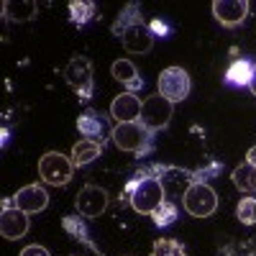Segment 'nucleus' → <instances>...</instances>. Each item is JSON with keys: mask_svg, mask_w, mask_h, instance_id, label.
Instances as JSON below:
<instances>
[{"mask_svg": "<svg viewBox=\"0 0 256 256\" xmlns=\"http://www.w3.org/2000/svg\"><path fill=\"white\" fill-rule=\"evenodd\" d=\"M126 198L131 200V208L138 216H152L164 202V184L159 177H144V180L136 177L126 187Z\"/></svg>", "mask_w": 256, "mask_h": 256, "instance_id": "obj_1", "label": "nucleus"}, {"mask_svg": "<svg viewBox=\"0 0 256 256\" xmlns=\"http://www.w3.org/2000/svg\"><path fill=\"white\" fill-rule=\"evenodd\" d=\"M110 138L120 152H131V154H138V156H144L148 148H152V131H148L141 120L116 123V128L110 131Z\"/></svg>", "mask_w": 256, "mask_h": 256, "instance_id": "obj_2", "label": "nucleus"}, {"mask_svg": "<svg viewBox=\"0 0 256 256\" xmlns=\"http://www.w3.org/2000/svg\"><path fill=\"white\" fill-rule=\"evenodd\" d=\"M184 210L190 212L192 218H210L212 212L218 210V195L216 190L205 182H192L184 190V198H182Z\"/></svg>", "mask_w": 256, "mask_h": 256, "instance_id": "obj_3", "label": "nucleus"}, {"mask_svg": "<svg viewBox=\"0 0 256 256\" xmlns=\"http://www.w3.org/2000/svg\"><path fill=\"white\" fill-rule=\"evenodd\" d=\"M72 174H74L72 156H64L59 152H46L44 156L38 159V177L44 180L46 184L64 187V184H70Z\"/></svg>", "mask_w": 256, "mask_h": 256, "instance_id": "obj_4", "label": "nucleus"}, {"mask_svg": "<svg viewBox=\"0 0 256 256\" xmlns=\"http://www.w3.org/2000/svg\"><path fill=\"white\" fill-rule=\"evenodd\" d=\"M64 80H67V84L77 92L82 102H88L92 98V64L88 56L70 59V64L64 67Z\"/></svg>", "mask_w": 256, "mask_h": 256, "instance_id": "obj_5", "label": "nucleus"}, {"mask_svg": "<svg viewBox=\"0 0 256 256\" xmlns=\"http://www.w3.org/2000/svg\"><path fill=\"white\" fill-rule=\"evenodd\" d=\"M172 113H174V102H169L166 98H162L159 92L148 95L141 105V123L148 128V131H162V128L169 126V120H172Z\"/></svg>", "mask_w": 256, "mask_h": 256, "instance_id": "obj_6", "label": "nucleus"}, {"mask_svg": "<svg viewBox=\"0 0 256 256\" xmlns=\"http://www.w3.org/2000/svg\"><path fill=\"white\" fill-rule=\"evenodd\" d=\"M156 88H159V95L166 98L169 102H182L190 95L192 82L182 67H166L156 80Z\"/></svg>", "mask_w": 256, "mask_h": 256, "instance_id": "obj_7", "label": "nucleus"}, {"mask_svg": "<svg viewBox=\"0 0 256 256\" xmlns=\"http://www.w3.org/2000/svg\"><path fill=\"white\" fill-rule=\"evenodd\" d=\"M108 192H105L102 187L98 184H84L80 192H77V198H74V205H77V212L84 218H98L102 216L105 210H108Z\"/></svg>", "mask_w": 256, "mask_h": 256, "instance_id": "obj_8", "label": "nucleus"}, {"mask_svg": "<svg viewBox=\"0 0 256 256\" xmlns=\"http://www.w3.org/2000/svg\"><path fill=\"white\" fill-rule=\"evenodd\" d=\"M120 44L128 54H148L154 46V31L148 28L144 20H138V24L128 26L120 34Z\"/></svg>", "mask_w": 256, "mask_h": 256, "instance_id": "obj_9", "label": "nucleus"}, {"mask_svg": "<svg viewBox=\"0 0 256 256\" xmlns=\"http://www.w3.org/2000/svg\"><path fill=\"white\" fill-rule=\"evenodd\" d=\"M212 16H216V20L220 26L236 28L248 16V3L246 0H216L212 3Z\"/></svg>", "mask_w": 256, "mask_h": 256, "instance_id": "obj_10", "label": "nucleus"}, {"mask_svg": "<svg viewBox=\"0 0 256 256\" xmlns=\"http://www.w3.org/2000/svg\"><path fill=\"white\" fill-rule=\"evenodd\" d=\"M46 205H49V195H46V190L41 187V184H26V187H20L16 192V198H13V208L24 210L26 216H34V212L46 210Z\"/></svg>", "mask_w": 256, "mask_h": 256, "instance_id": "obj_11", "label": "nucleus"}, {"mask_svg": "<svg viewBox=\"0 0 256 256\" xmlns=\"http://www.w3.org/2000/svg\"><path fill=\"white\" fill-rule=\"evenodd\" d=\"M141 105L144 100H138L136 92L126 90L110 102V118H116V123H134L141 118Z\"/></svg>", "mask_w": 256, "mask_h": 256, "instance_id": "obj_12", "label": "nucleus"}, {"mask_svg": "<svg viewBox=\"0 0 256 256\" xmlns=\"http://www.w3.org/2000/svg\"><path fill=\"white\" fill-rule=\"evenodd\" d=\"M0 233L8 241H18L28 233V216L18 208H6L0 216Z\"/></svg>", "mask_w": 256, "mask_h": 256, "instance_id": "obj_13", "label": "nucleus"}, {"mask_svg": "<svg viewBox=\"0 0 256 256\" xmlns=\"http://www.w3.org/2000/svg\"><path fill=\"white\" fill-rule=\"evenodd\" d=\"M77 131L88 138V141H98L102 144L105 138V123H102V116L95 113V110H84L80 118H77Z\"/></svg>", "mask_w": 256, "mask_h": 256, "instance_id": "obj_14", "label": "nucleus"}, {"mask_svg": "<svg viewBox=\"0 0 256 256\" xmlns=\"http://www.w3.org/2000/svg\"><path fill=\"white\" fill-rule=\"evenodd\" d=\"M110 74H113L118 82H123V84H126L128 92H136V90H141V84H144V80L138 77L136 64H134L131 59H118V62H113Z\"/></svg>", "mask_w": 256, "mask_h": 256, "instance_id": "obj_15", "label": "nucleus"}, {"mask_svg": "<svg viewBox=\"0 0 256 256\" xmlns=\"http://www.w3.org/2000/svg\"><path fill=\"white\" fill-rule=\"evenodd\" d=\"M100 154H102V144L82 138V141H77V144L72 146V154H70V156H72L74 166H88V164L95 162Z\"/></svg>", "mask_w": 256, "mask_h": 256, "instance_id": "obj_16", "label": "nucleus"}, {"mask_svg": "<svg viewBox=\"0 0 256 256\" xmlns=\"http://www.w3.org/2000/svg\"><path fill=\"white\" fill-rule=\"evenodd\" d=\"M251 77H254V64H251L248 59H236V62H230V67L226 70L228 84H236V88H248Z\"/></svg>", "mask_w": 256, "mask_h": 256, "instance_id": "obj_17", "label": "nucleus"}, {"mask_svg": "<svg viewBox=\"0 0 256 256\" xmlns=\"http://www.w3.org/2000/svg\"><path fill=\"white\" fill-rule=\"evenodd\" d=\"M230 180H233V184H236V190L246 192V195H254L256 192V166L248 164V162L238 164L236 169H233Z\"/></svg>", "mask_w": 256, "mask_h": 256, "instance_id": "obj_18", "label": "nucleus"}, {"mask_svg": "<svg viewBox=\"0 0 256 256\" xmlns=\"http://www.w3.org/2000/svg\"><path fill=\"white\" fill-rule=\"evenodd\" d=\"M3 13L10 20H31V18H36L38 6L31 3V0H18V3H6L3 6Z\"/></svg>", "mask_w": 256, "mask_h": 256, "instance_id": "obj_19", "label": "nucleus"}, {"mask_svg": "<svg viewBox=\"0 0 256 256\" xmlns=\"http://www.w3.org/2000/svg\"><path fill=\"white\" fill-rule=\"evenodd\" d=\"M95 16V3L90 0H77V3H70V20L77 26H84L88 20H92Z\"/></svg>", "mask_w": 256, "mask_h": 256, "instance_id": "obj_20", "label": "nucleus"}, {"mask_svg": "<svg viewBox=\"0 0 256 256\" xmlns=\"http://www.w3.org/2000/svg\"><path fill=\"white\" fill-rule=\"evenodd\" d=\"M141 20V13H138V6L136 3H128L126 8H123V13L118 16V20L113 24V34L116 36H120L128 26H134V24H138Z\"/></svg>", "mask_w": 256, "mask_h": 256, "instance_id": "obj_21", "label": "nucleus"}, {"mask_svg": "<svg viewBox=\"0 0 256 256\" xmlns=\"http://www.w3.org/2000/svg\"><path fill=\"white\" fill-rule=\"evenodd\" d=\"M152 256H187V251L174 238H159L152 246Z\"/></svg>", "mask_w": 256, "mask_h": 256, "instance_id": "obj_22", "label": "nucleus"}, {"mask_svg": "<svg viewBox=\"0 0 256 256\" xmlns=\"http://www.w3.org/2000/svg\"><path fill=\"white\" fill-rule=\"evenodd\" d=\"M152 220L159 226V228H164V226H172L174 220H177V205L174 202H169V200H164L154 212H152Z\"/></svg>", "mask_w": 256, "mask_h": 256, "instance_id": "obj_23", "label": "nucleus"}, {"mask_svg": "<svg viewBox=\"0 0 256 256\" xmlns=\"http://www.w3.org/2000/svg\"><path fill=\"white\" fill-rule=\"evenodd\" d=\"M62 223H64V230H67L70 236H74L80 244H88V246H92V244H90V233H88V228H84V223H82L77 216H67Z\"/></svg>", "mask_w": 256, "mask_h": 256, "instance_id": "obj_24", "label": "nucleus"}, {"mask_svg": "<svg viewBox=\"0 0 256 256\" xmlns=\"http://www.w3.org/2000/svg\"><path fill=\"white\" fill-rule=\"evenodd\" d=\"M236 218L244 223V226H254L256 223V200L254 198H244L236 208Z\"/></svg>", "mask_w": 256, "mask_h": 256, "instance_id": "obj_25", "label": "nucleus"}, {"mask_svg": "<svg viewBox=\"0 0 256 256\" xmlns=\"http://www.w3.org/2000/svg\"><path fill=\"white\" fill-rule=\"evenodd\" d=\"M20 256H52L44 246H36V244H31V246H26L24 251H20Z\"/></svg>", "mask_w": 256, "mask_h": 256, "instance_id": "obj_26", "label": "nucleus"}, {"mask_svg": "<svg viewBox=\"0 0 256 256\" xmlns=\"http://www.w3.org/2000/svg\"><path fill=\"white\" fill-rule=\"evenodd\" d=\"M246 162L256 166V146H251V148H248V154H246Z\"/></svg>", "mask_w": 256, "mask_h": 256, "instance_id": "obj_27", "label": "nucleus"}, {"mask_svg": "<svg viewBox=\"0 0 256 256\" xmlns=\"http://www.w3.org/2000/svg\"><path fill=\"white\" fill-rule=\"evenodd\" d=\"M248 90H251L254 98H256V64H254V77H251V82H248Z\"/></svg>", "mask_w": 256, "mask_h": 256, "instance_id": "obj_28", "label": "nucleus"}]
</instances>
